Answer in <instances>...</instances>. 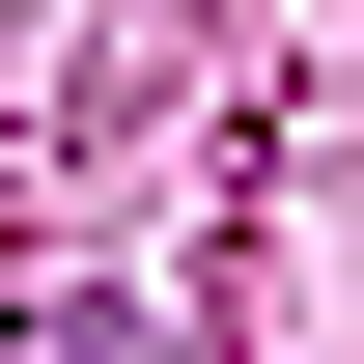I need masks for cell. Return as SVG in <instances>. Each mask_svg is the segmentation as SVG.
Masks as SVG:
<instances>
[{
    "instance_id": "obj_1",
    "label": "cell",
    "mask_w": 364,
    "mask_h": 364,
    "mask_svg": "<svg viewBox=\"0 0 364 364\" xmlns=\"http://www.w3.org/2000/svg\"><path fill=\"white\" fill-rule=\"evenodd\" d=\"M0 364H140V309H28V336H0Z\"/></svg>"
}]
</instances>
